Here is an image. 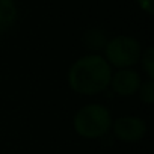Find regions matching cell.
<instances>
[{"label": "cell", "instance_id": "8992f818", "mask_svg": "<svg viewBox=\"0 0 154 154\" xmlns=\"http://www.w3.org/2000/svg\"><path fill=\"white\" fill-rule=\"evenodd\" d=\"M17 5L14 0H0V33L6 32L17 21Z\"/></svg>", "mask_w": 154, "mask_h": 154}, {"label": "cell", "instance_id": "3957f363", "mask_svg": "<svg viewBox=\"0 0 154 154\" xmlns=\"http://www.w3.org/2000/svg\"><path fill=\"white\" fill-rule=\"evenodd\" d=\"M104 48L107 63H112L121 69L137 63L142 54V47L139 41L128 35H118L109 39Z\"/></svg>", "mask_w": 154, "mask_h": 154}, {"label": "cell", "instance_id": "30bf717a", "mask_svg": "<svg viewBox=\"0 0 154 154\" xmlns=\"http://www.w3.org/2000/svg\"><path fill=\"white\" fill-rule=\"evenodd\" d=\"M136 2L142 11H145L149 15L152 14V0H136Z\"/></svg>", "mask_w": 154, "mask_h": 154}, {"label": "cell", "instance_id": "6da1fadb", "mask_svg": "<svg viewBox=\"0 0 154 154\" xmlns=\"http://www.w3.org/2000/svg\"><path fill=\"white\" fill-rule=\"evenodd\" d=\"M110 65L98 54H89L75 60L68 72L71 89L82 95H95L107 89L110 83Z\"/></svg>", "mask_w": 154, "mask_h": 154}, {"label": "cell", "instance_id": "7a4b0ae2", "mask_svg": "<svg viewBox=\"0 0 154 154\" xmlns=\"http://www.w3.org/2000/svg\"><path fill=\"white\" fill-rule=\"evenodd\" d=\"M112 125L110 112L101 104H88L74 116V130L86 139L104 136Z\"/></svg>", "mask_w": 154, "mask_h": 154}, {"label": "cell", "instance_id": "277c9868", "mask_svg": "<svg viewBox=\"0 0 154 154\" xmlns=\"http://www.w3.org/2000/svg\"><path fill=\"white\" fill-rule=\"evenodd\" d=\"M146 133V124L137 116H121L113 122V134L122 142H137Z\"/></svg>", "mask_w": 154, "mask_h": 154}, {"label": "cell", "instance_id": "ba28073f", "mask_svg": "<svg viewBox=\"0 0 154 154\" xmlns=\"http://www.w3.org/2000/svg\"><path fill=\"white\" fill-rule=\"evenodd\" d=\"M140 57H142V66H143V69L146 71L149 79H152V77H154V48L152 47H148L140 54Z\"/></svg>", "mask_w": 154, "mask_h": 154}, {"label": "cell", "instance_id": "5b68a950", "mask_svg": "<svg viewBox=\"0 0 154 154\" xmlns=\"http://www.w3.org/2000/svg\"><path fill=\"white\" fill-rule=\"evenodd\" d=\"M140 83H142L140 75H139L137 71L124 68V69L116 71L110 77L109 85L112 86L115 94H118L121 97H128V95H133L136 91H139Z\"/></svg>", "mask_w": 154, "mask_h": 154}, {"label": "cell", "instance_id": "52a82bcc", "mask_svg": "<svg viewBox=\"0 0 154 154\" xmlns=\"http://www.w3.org/2000/svg\"><path fill=\"white\" fill-rule=\"evenodd\" d=\"M85 44L88 48H94V50H98L101 47L106 45L107 42V38H106V33L100 29H91L85 33V38H83Z\"/></svg>", "mask_w": 154, "mask_h": 154}, {"label": "cell", "instance_id": "9c48e42d", "mask_svg": "<svg viewBox=\"0 0 154 154\" xmlns=\"http://www.w3.org/2000/svg\"><path fill=\"white\" fill-rule=\"evenodd\" d=\"M139 95H140V100L145 101L146 104H151L154 101V82H152V79H148L146 82L140 83Z\"/></svg>", "mask_w": 154, "mask_h": 154}]
</instances>
